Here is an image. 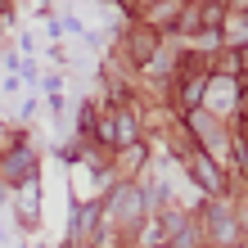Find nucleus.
<instances>
[{"label": "nucleus", "instance_id": "f257e3e1", "mask_svg": "<svg viewBox=\"0 0 248 248\" xmlns=\"http://www.w3.org/2000/svg\"><path fill=\"white\" fill-rule=\"evenodd\" d=\"M189 171L199 176V185H203V189H217V185H221V171H217L208 158H189Z\"/></svg>", "mask_w": 248, "mask_h": 248}, {"label": "nucleus", "instance_id": "f03ea898", "mask_svg": "<svg viewBox=\"0 0 248 248\" xmlns=\"http://www.w3.org/2000/svg\"><path fill=\"white\" fill-rule=\"evenodd\" d=\"M149 54H154V32L149 27L131 32V59H149Z\"/></svg>", "mask_w": 248, "mask_h": 248}, {"label": "nucleus", "instance_id": "7ed1b4c3", "mask_svg": "<svg viewBox=\"0 0 248 248\" xmlns=\"http://www.w3.org/2000/svg\"><path fill=\"white\" fill-rule=\"evenodd\" d=\"M108 136H118V144H131V140H136V122H131L126 113H122V118H118V126H113Z\"/></svg>", "mask_w": 248, "mask_h": 248}, {"label": "nucleus", "instance_id": "20e7f679", "mask_svg": "<svg viewBox=\"0 0 248 248\" xmlns=\"http://www.w3.org/2000/svg\"><path fill=\"white\" fill-rule=\"evenodd\" d=\"M95 217H99L95 203H91V208H81V217H77V226H72V230H77V235H91V230H95Z\"/></svg>", "mask_w": 248, "mask_h": 248}, {"label": "nucleus", "instance_id": "39448f33", "mask_svg": "<svg viewBox=\"0 0 248 248\" xmlns=\"http://www.w3.org/2000/svg\"><path fill=\"white\" fill-rule=\"evenodd\" d=\"M244 68H248V50H244Z\"/></svg>", "mask_w": 248, "mask_h": 248}]
</instances>
